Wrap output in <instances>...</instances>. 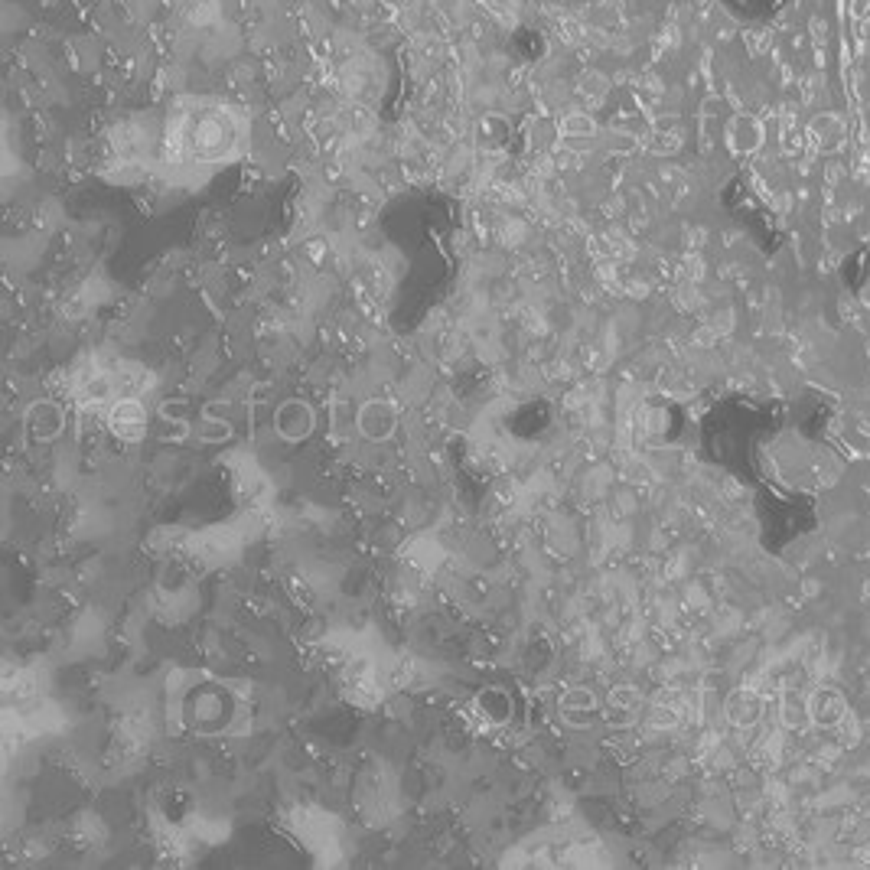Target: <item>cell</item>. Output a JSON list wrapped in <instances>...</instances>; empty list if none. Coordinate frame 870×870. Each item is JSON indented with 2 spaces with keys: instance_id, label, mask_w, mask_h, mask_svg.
Wrapping results in <instances>:
<instances>
[{
  "instance_id": "cell-1",
  "label": "cell",
  "mask_w": 870,
  "mask_h": 870,
  "mask_svg": "<svg viewBox=\"0 0 870 870\" xmlns=\"http://www.w3.org/2000/svg\"><path fill=\"white\" fill-rule=\"evenodd\" d=\"M561 131H564L567 137H571V134L580 137V134H590V131H594V124H590L584 115H567L564 124H561Z\"/></svg>"
}]
</instances>
